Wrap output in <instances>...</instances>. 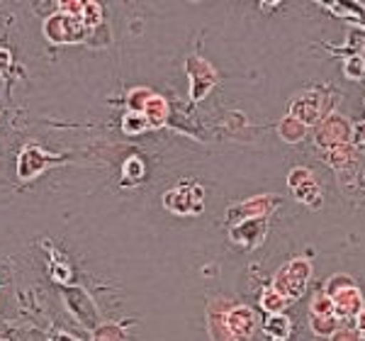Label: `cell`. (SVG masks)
<instances>
[{
  "mask_svg": "<svg viewBox=\"0 0 365 341\" xmlns=\"http://www.w3.org/2000/svg\"><path fill=\"white\" fill-rule=\"evenodd\" d=\"M207 327L212 341H251L256 332V312L244 302L215 297L207 305Z\"/></svg>",
  "mask_w": 365,
  "mask_h": 341,
  "instance_id": "cell-1",
  "label": "cell"
},
{
  "mask_svg": "<svg viewBox=\"0 0 365 341\" xmlns=\"http://www.w3.org/2000/svg\"><path fill=\"white\" fill-rule=\"evenodd\" d=\"M312 273H314V268H312L309 258L297 256V258H292V261L282 263L270 287H273L275 292H280L287 302H295V300H299L307 292Z\"/></svg>",
  "mask_w": 365,
  "mask_h": 341,
  "instance_id": "cell-2",
  "label": "cell"
},
{
  "mask_svg": "<svg viewBox=\"0 0 365 341\" xmlns=\"http://www.w3.org/2000/svg\"><path fill=\"white\" fill-rule=\"evenodd\" d=\"M327 292L331 297V305H334V315L339 317L341 322L344 320H356L358 315L363 312L365 307V300H363V292L361 287L353 283L351 275H331L327 283Z\"/></svg>",
  "mask_w": 365,
  "mask_h": 341,
  "instance_id": "cell-3",
  "label": "cell"
},
{
  "mask_svg": "<svg viewBox=\"0 0 365 341\" xmlns=\"http://www.w3.org/2000/svg\"><path fill=\"white\" fill-rule=\"evenodd\" d=\"M329 115V88L312 86L307 91H299L290 100V117L302 122L304 127L317 125Z\"/></svg>",
  "mask_w": 365,
  "mask_h": 341,
  "instance_id": "cell-4",
  "label": "cell"
},
{
  "mask_svg": "<svg viewBox=\"0 0 365 341\" xmlns=\"http://www.w3.org/2000/svg\"><path fill=\"white\" fill-rule=\"evenodd\" d=\"M202 198H205L202 185L195 183V180H180L178 185L166 190V195H163V208L178 217H195L202 213V208H205Z\"/></svg>",
  "mask_w": 365,
  "mask_h": 341,
  "instance_id": "cell-5",
  "label": "cell"
},
{
  "mask_svg": "<svg viewBox=\"0 0 365 341\" xmlns=\"http://www.w3.org/2000/svg\"><path fill=\"white\" fill-rule=\"evenodd\" d=\"M351 139H353V125L349 122V117L339 113H329L322 122L314 125V142L324 151L349 146Z\"/></svg>",
  "mask_w": 365,
  "mask_h": 341,
  "instance_id": "cell-6",
  "label": "cell"
},
{
  "mask_svg": "<svg viewBox=\"0 0 365 341\" xmlns=\"http://www.w3.org/2000/svg\"><path fill=\"white\" fill-rule=\"evenodd\" d=\"M88 34L91 29L83 25V20L68 13H56L44 22V37L51 44H78Z\"/></svg>",
  "mask_w": 365,
  "mask_h": 341,
  "instance_id": "cell-7",
  "label": "cell"
},
{
  "mask_svg": "<svg viewBox=\"0 0 365 341\" xmlns=\"http://www.w3.org/2000/svg\"><path fill=\"white\" fill-rule=\"evenodd\" d=\"M187 78H190V100L192 103H202L210 96V91L217 86V71L215 66L202 56H187L185 63Z\"/></svg>",
  "mask_w": 365,
  "mask_h": 341,
  "instance_id": "cell-8",
  "label": "cell"
},
{
  "mask_svg": "<svg viewBox=\"0 0 365 341\" xmlns=\"http://www.w3.org/2000/svg\"><path fill=\"white\" fill-rule=\"evenodd\" d=\"M266 234H268V217H249V220H241L229 229L232 242L244 246V249L261 246L263 239H266Z\"/></svg>",
  "mask_w": 365,
  "mask_h": 341,
  "instance_id": "cell-9",
  "label": "cell"
},
{
  "mask_svg": "<svg viewBox=\"0 0 365 341\" xmlns=\"http://www.w3.org/2000/svg\"><path fill=\"white\" fill-rule=\"evenodd\" d=\"M280 205V198L278 195H258V198H249L244 200L237 208H229L227 210V217L232 225H237L241 220H249V217H268L273 213L275 208Z\"/></svg>",
  "mask_w": 365,
  "mask_h": 341,
  "instance_id": "cell-10",
  "label": "cell"
},
{
  "mask_svg": "<svg viewBox=\"0 0 365 341\" xmlns=\"http://www.w3.org/2000/svg\"><path fill=\"white\" fill-rule=\"evenodd\" d=\"M46 166H49V156L44 154L42 146L27 144L17 158V175H20V180H34Z\"/></svg>",
  "mask_w": 365,
  "mask_h": 341,
  "instance_id": "cell-11",
  "label": "cell"
},
{
  "mask_svg": "<svg viewBox=\"0 0 365 341\" xmlns=\"http://www.w3.org/2000/svg\"><path fill=\"white\" fill-rule=\"evenodd\" d=\"M66 302H68L71 312L78 315L81 322H83L86 327H96L98 310H96V305H93V300L88 297L81 287H68V290H66Z\"/></svg>",
  "mask_w": 365,
  "mask_h": 341,
  "instance_id": "cell-12",
  "label": "cell"
},
{
  "mask_svg": "<svg viewBox=\"0 0 365 341\" xmlns=\"http://www.w3.org/2000/svg\"><path fill=\"white\" fill-rule=\"evenodd\" d=\"M261 332L268 341H287L292 334V322L285 315H268L261 325Z\"/></svg>",
  "mask_w": 365,
  "mask_h": 341,
  "instance_id": "cell-13",
  "label": "cell"
},
{
  "mask_svg": "<svg viewBox=\"0 0 365 341\" xmlns=\"http://www.w3.org/2000/svg\"><path fill=\"white\" fill-rule=\"evenodd\" d=\"M139 115H144V120H146V125H149V127H161L163 122L168 120V103L161 96H156V93H154V96L146 100L144 110H141Z\"/></svg>",
  "mask_w": 365,
  "mask_h": 341,
  "instance_id": "cell-14",
  "label": "cell"
},
{
  "mask_svg": "<svg viewBox=\"0 0 365 341\" xmlns=\"http://www.w3.org/2000/svg\"><path fill=\"white\" fill-rule=\"evenodd\" d=\"M309 329L314 337L331 339L341 329V320L336 315H309Z\"/></svg>",
  "mask_w": 365,
  "mask_h": 341,
  "instance_id": "cell-15",
  "label": "cell"
},
{
  "mask_svg": "<svg viewBox=\"0 0 365 341\" xmlns=\"http://www.w3.org/2000/svg\"><path fill=\"white\" fill-rule=\"evenodd\" d=\"M290 190L295 193V198L299 203L309 205V208H319L322 205V190H319V185H317L314 175L307 180H302V183H297L295 188H290Z\"/></svg>",
  "mask_w": 365,
  "mask_h": 341,
  "instance_id": "cell-16",
  "label": "cell"
},
{
  "mask_svg": "<svg viewBox=\"0 0 365 341\" xmlns=\"http://www.w3.org/2000/svg\"><path fill=\"white\" fill-rule=\"evenodd\" d=\"M278 134H280L282 142H287V144H297V142H302V139L307 137V127H304L299 120H295V117L287 115L285 120H280V125H278Z\"/></svg>",
  "mask_w": 365,
  "mask_h": 341,
  "instance_id": "cell-17",
  "label": "cell"
},
{
  "mask_svg": "<svg viewBox=\"0 0 365 341\" xmlns=\"http://www.w3.org/2000/svg\"><path fill=\"white\" fill-rule=\"evenodd\" d=\"M261 307L266 310L268 315H282V310L287 307V300L280 295V292H275L273 287H266V290L261 292Z\"/></svg>",
  "mask_w": 365,
  "mask_h": 341,
  "instance_id": "cell-18",
  "label": "cell"
},
{
  "mask_svg": "<svg viewBox=\"0 0 365 341\" xmlns=\"http://www.w3.org/2000/svg\"><path fill=\"white\" fill-rule=\"evenodd\" d=\"M146 168H144V161H141V156L132 154L125 161V166H122V178H125V183H139L141 178H144Z\"/></svg>",
  "mask_w": 365,
  "mask_h": 341,
  "instance_id": "cell-19",
  "label": "cell"
},
{
  "mask_svg": "<svg viewBox=\"0 0 365 341\" xmlns=\"http://www.w3.org/2000/svg\"><path fill=\"white\" fill-rule=\"evenodd\" d=\"M154 96V91H149V88H132L127 96V105H129V113H141L146 105V100Z\"/></svg>",
  "mask_w": 365,
  "mask_h": 341,
  "instance_id": "cell-20",
  "label": "cell"
},
{
  "mask_svg": "<svg viewBox=\"0 0 365 341\" xmlns=\"http://www.w3.org/2000/svg\"><path fill=\"white\" fill-rule=\"evenodd\" d=\"M146 129H149V125H146L144 115H139V113H127L125 120H122V132L129 134V137L146 132Z\"/></svg>",
  "mask_w": 365,
  "mask_h": 341,
  "instance_id": "cell-21",
  "label": "cell"
},
{
  "mask_svg": "<svg viewBox=\"0 0 365 341\" xmlns=\"http://www.w3.org/2000/svg\"><path fill=\"white\" fill-rule=\"evenodd\" d=\"M309 315H334L331 297H329L327 292H317L309 305Z\"/></svg>",
  "mask_w": 365,
  "mask_h": 341,
  "instance_id": "cell-22",
  "label": "cell"
},
{
  "mask_svg": "<svg viewBox=\"0 0 365 341\" xmlns=\"http://www.w3.org/2000/svg\"><path fill=\"white\" fill-rule=\"evenodd\" d=\"M120 337V329L115 327H103L100 332H96V341H122Z\"/></svg>",
  "mask_w": 365,
  "mask_h": 341,
  "instance_id": "cell-23",
  "label": "cell"
},
{
  "mask_svg": "<svg viewBox=\"0 0 365 341\" xmlns=\"http://www.w3.org/2000/svg\"><path fill=\"white\" fill-rule=\"evenodd\" d=\"M351 146H353V149H365V122H361L358 127H353Z\"/></svg>",
  "mask_w": 365,
  "mask_h": 341,
  "instance_id": "cell-24",
  "label": "cell"
},
{
  "mask_svg": "<svg viewBox=\"0 0 365 341\" xmlns=\"http://www.w3.org/2000/svg\"><path fill=\"white\" fill-rule=\"evenodd\" d=\"M331 341H363V339L358 337L356 332H351V329H339V332L331 337Z\"/></svg>",
  "mask_w": 365,
  "mask_h": 341,
  "instance_id": "cell-25",
  "label": "cell"
},
{
  "mask_svg": "<svg viewBox=\"0 0 365 341\" xmlns=\"http://www.w3.org/2000/svg\"><path fill=\"white\" fill-rule=\"evenodd\" d=\"M356 334L361 339H365V307H363V312L356 317Z\"/></svg>",
  "mask_w": 365,
  "mask_h": 341,
  "instance_id": "cell-26",
  "label": "cell"
},
{
  "mask_svg": "<svg viewBox=\"0 0 365 341\" xmlns=\"http://www.w3.org/2000/svg\"><path fill=\"white\" fill-rule=\"evenodd\" d=\"M10 66V51L8 49H0V73Z\"/></svg>",
  "mask_w": 365,
  "mask_h": 341,
  "instance_id": "cell-27",
  "label": "cell"
},
{
  "mask_svg": "<svg viewBox=\"0 0 365 341\" xmlns=\"http://www.w3.org/2000/svg\"><path fill=\"white\" fill-rule=\"evenodd\" d=\"M51 341H76V339L71 337V334H56V337L51 339Z\"/></svg>",
  "mask_w": 365,
  "mask_h": 341,
  "instance_id": "cell-28",
  "label": "cell"
}]
</instances>
